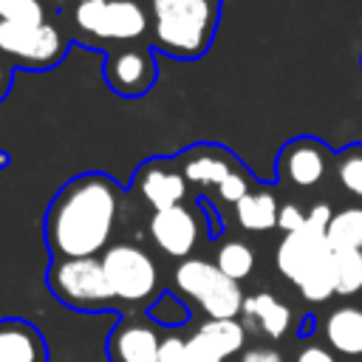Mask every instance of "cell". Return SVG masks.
Returning a JSON list of instances; mask_svg holds the SVG:
<instances>
[{
	"label": "cell",
	"mask_w": 362,
	"mask_h": 362,
	"mask_svg": "<svg viewBox=\"0 0 362 362\" xmlns=\"http://www.w3.org/2000/svg\"><path fill=\"white\" fill-rule=\"evenodd\" d=\"M119 184L102 173L71 178L48 204L45 240L54 257H96L119 218Z\"/></svg>",
	"instance_id": "cell-1"
},
{
	"label": "cell",
	"mask_w": 362,
	"mask_h": 362,
	"mask_svg": "<svg viewBox=\"0 0 362 362\" xmlns=\"http://www.w3.org/2000/svg\"><path fill=\"white\" fill-rule=\"evenodd\" d=\"M334 218L328 204H314L305 215V226L288 232L274 252L277 272L297 286L303 300L325 303L337 294L334 280V249L328 243V221Z\"/></svg>",
	"instance_id": "cell-2"
},
{
	"label": "cell",
	"mask_w": 362,
	"mask_h": 362,
	"mask_svg": "<svg viewBox=\"0 0 362 362\" xmlns=\"http://www.w3.org/2000/svg\"><path fill=\"white\" fill-rule=\"evenodd\" d=\"M153 42L175 59L206 54L221 14V0H150Z\"/></svg>",
	"instance_id": "cell-3"
},
{
	"label": "cell",
	"mask_w": 362,
	"mask_h": 362,
	"mask_svg": "<svg viewBox=\"0 0 362 362\" xmlns=\"http://www.w3.org/2000/svg\"><path fill=\"white\" fill-rule=\"evenodd\" d=\"M45 280L51 294L68 308L96 311V308H107V303L116 300L102 272V260L96 257H57L48 266Z\"/></svg>",
	"instance_id": "cell-4"
},
{
	"label": "cell",
	"mask_w": 362,
	"mask_h": 362,
	"mask_svg": "<svg viewBox=\"0 0 362 362\" xmlns=\"http://www.w3.org/2000/svg\"><path fill=\"white\" fill-rule=\"evenodd\" d=\"M175 286L195 300L209 320H235L243 308V291L209 260H181L175 269Z\"/></svg>",
	"instance_id": "cell-5"
},
{
	"label": "cell",
	"mask_w": 362,
	"mask_h": 362,
	"mask_svg": "<svg viewBox=\"0 0 362 362\" xmlns=\"http://www.w3.org/2000/svg\"><path fill=\"white\" fill-rule=\"evenodd\" d=\"M102 272L122 303H144L158 286L156 260L136 243L107 246L102 255Z\"/></svg>",
	"instance_id": "cell-6"
},
{
	"label": "cell",
	"mask_w": 362,
	"mask_h": 362,
	"mask_svg": "<svg viewBox=\"0 0 362 362\" xmlns=\"http://www.w3.org/2000/svg\"><path fill=\"white\" fill-rule=\"evenodd\" d=\"M65 54V37L51 23L0 20V57L25 68H51Z\"/></svg>",
	"instance_id": "cell-7"
},
{
	"label": "cell",
	"mask_w": 362,
	"mask_h": 362,
	"mask_svg": "<svg viewBox=\"0 0 362 362\" xmlns=\"http://www.w3.org/2000/svg\"><path fill=\"white\" fill-rule=\"evenodd\" d=\"M74 20L82 31L102 40L133 42L147 31V11L139 0H79Z\"/></svg>",
	"instance_id": "cell-8"
},
{
	"label": "cell",
	"mask_w": 362,
	"mask_h": 362,
	"mask_svg": "<svg viewBox=\"0 0 362 362\" xmlns=\"http://www.w3.org/2000/svg\"><path fill=\"white\" fill-rule=\"evenodd\" d=\"M246 342V325L238 320H206L187 339V351L201 362H226Z\"/></svg>",
	"instance_id": "cell-9"
},
{
	"label": "cell",
	"mask_w": 362,
	"mask_h": 362,
	"mask_svg": "<svg viewBox=\"0 0 362 362\" xmlns=\"http://www.w3.org/2000/svg\"><path fill=\"white\" fill-rule=\"evenodd\" d=\"M150 238L170 257H187L198 243V221L187 206L158 209L150 218Z\"/></svg>",
	"instance_id": "cell-10"
},
{
	"label": "cell",
	"mask_w": 362,
	"mask_h": 362,
	"mask_svg": "<svg viewBox=\"0 0 362 362\" xmlns=\"http://www.w3.org/2000/svg\"><path fill=\"white\" fill-rule=\"evenodd\" d=\"M277 167H280V175H286V181H291L300 189H308L322 181L328 167V153L317 139H297L283 147Z\"/></svg>",
	"instance_id": "cell-11"
},
{
	"label": "cell",
	"mask_w": 362,
	"mask_h": 362,
	"mask_svg": "<svg viewBox=\"0 0 362 362\" xmlns=\"http://www.w3.org/2000/svg\"><path fill=\"white\" fill-rule=\"evenodd\" d=\"M105 79L122 96H141L156 82V62L144 51H119L105 62Z\"/></svg>",
	"instance_id": "cell-12"
},
{
	"label": "cell",
	"mask_w": 362,
	"mask_h": 362,
	"mask_svg": "<svg viewBox=\"0 0 362 362\" xmlns=\"http://www.w3.org/2000/svg\"><path fill=\"white\" fill-rule=\"evenodd\" d=\"M161 337L150 322H119L107 339V354L113 362H156Z\"/></svg>",
	"instance_id": "cell-13"
},
{
	"label": "cell",
	"mask_w": 362,
	"mask_h": 362,
	"mask_svg": "<svg viewBox=\"0 0 362 362\" xmlns=\"http://www.w3.org/2000/svg\"><path fill=\"white\" fill-rule=\"evenodd\" d=\"M0 362H45L42 334L25 320H0Z\"/></svg>",
	"instance_id": "cell-14"
},
{
	"label": "cell",
	"mask_w": 362,
	"mask_h": 362,
	"mask_svg": "<svg viewBox=\"0 0 362 362\" xmlns=\"http://www.w3.org/2000/svg\"><path fill=\"white\" fill-rule=\"evenodd\" d=\"M139 192L144 195V201L158 212V209H170L178 206L181 198L187 195V178L175 170H161L156 164L141 167L139 178H136Z\"/></svg>",
	"instance_id": "cell-15"
},
{
	"label": "cell",
	"mask_w": 362,
	"mask_h": 362,
	"mask_svg": "<svg viewBox=\"0 0 362 362\" xmlns=\"http://www.w3.org/2000/svg\"><path fill=\"white\" fill-rule=\"evenodd\" d=\"M240 314L246 317L249 325H255V331L266 334L269 339H280L291 325V308L286 303H280L272 291L243 297Z\"/></svg>",
	"instance_id": "cell-16"
},
{
	"label": "cell",
	"mask_w": 362,
	"mask_h": 362,
	"mask_svg": "<svg viewBox=\"0 0 362 362\" xmlns=\"http://www.w3.org/2000/svg\"><path fill=\"white\" fill-rule=\"evenodd\" d=\"M322 331L342 356H362V305H337L325 317Z\"/></svg>",
	"instance_id": "cell-17"
},
{
	"label": "cell",
	"mask_w": 362,
	"mask_h": 362,
	"mask_svg": "<svg viewBox=\"0 0 362 362\" xmlns=\"http://www.w3.org/2000/svg\"><path fill=\"white\" fill-rule=\"evenodd\" d=\"M229 173H232L229 158L221 150H212V147L189 150L187 158H184V178L192 181V184L218 187Z\"/></svg>",
	"instance_id": "cell-18"
},
{
	"label": "cell",
	"mask_w": 362,
	"mask_h": 362,
	"mask_svg": "<svg viewBox=\"0 0 362 362\" xmlns=\"http://www.w3.org/2000/svg\"><path fill=\"white\" fill-rule=\"evenodd\" d=\"M280 204L272 192H249L235 204V218L246 232H269L277 226Z\"/></svg>",
	"instance_id": "cell-19"
},
{
	"label": "cell",
	"mask_w": 362,
	"mask_h": 362,
	"mask_svg": "<svg viewBox=\"0 0 362 362\" xmlns=\"http://www.w3.org/2000/svg\"><path fill=\"white\" fill-rule=\"evenodd\" d=\"M328 243L334 252L362 249V206H345L328 221Z\"/></svg>",
	"instance_id": "cell-20"
},
{
	"label": "cell",
	"mask_w": 362,
	"mask_h": 362,
	"mask_svg": "<svg viewBox=\"0 0 362 362\" xmlns=\"http://www.w3.org/2000/svg\"><path fill=\"white\" fill-rule=\"evenodd\" d=\"M334 280L339 297L362 294V249L334 252Z\"/></svg>",
	"instance_id": "cell-21"
},
{
	"label": "cell",
	"mask_w": 362,
	"mask_h": 362,
	"mask_svg": "<svg viewBox=\"0 0 362 362\" xmlns=\"http://www.w3.org/2000/svg\"><path fill=\"white\" fill-rule=\"evenodd\" d=\"M215 266L229 277V280H243V277H249L252 274V269H255V252L249 249V243H243V240H226L221 249H218V255H215Z\"/></svg>",
	"instance_id": "cell-22"
},
{
	"label": "cell",
	"mask_w": 362,
	"mask_h": 362,
	"mask_svg": "<svg viewBox=\"0 0 362 362\" xmlns=\"http://www.w3.org/2000/svg\"><path fill=\"white\" fill-rule=\"evenodd\" d=\"M0 20L6 23H45L40 0H0Z\"/></svg>",
	"instance_id": "cell-23"
},
{
	"label": "cell",
	"mask_w": 362,
	"mask_h": 362,
	"mask_svg": "<svg viewBox=\"0 0 362 362\" xmlns=\"http://www.w3.org/2000/svg\"><path fill=\"white\" fill-rule=\"evenodd\" d=\"M150 320L158 322V325H181L187 320V305L173 297V294H161L153 305H150Z\"/></svg>",
	"instance_id": "cell-24"
},
{
	"label": "cell",
	"mask_w": 362,
	"mask_h": 362,
	"mask_svg": "<svg viewBox=\"0 0 362 362\" xmlns=\"http://www.w3.org/2000/svg\"><path fill=\"white\" fill-rule=\"evenodd\" d=\"M337 173H339L342 187H345L348 192H354V195L362 198V153H345V156L339 158Z\"/></svg>",
	"instance_id": "cell-25"
},
{
	"label": "cell",
	"mask_w": 362,
	"mask_h": 362,
	"mask_svg": "<svg viewBox=\"0 0 362 362\" xmlns=\"http://www.w3.org/2000/svg\"><path fill=\"white\" fill-rule=\"evenodd\" d=\"M249 192H252V189H249V181H246L240 173H235V170L218 184V195H221L226 204H238V201H240L243 195H249Z\"/></svg>",
	"instance_id": "cell-26"
},
{
	"label": "cell",
	"mask_w": 362,
	"mask_h": 362,
	"mask_svg": "<svg viewBox=\"0 0 362 362\" xmlns=\"http://www.w3.org/2000/svg\"><path fill=\"white\" fill-rule=\"evenodd\" d=\"M156 362H187V339H181L175 334L164 337Z\"/></svg>",
	"instance_id": "cell-27"
},
{
	"label": "cell",
	"mask_w": 362,
	"mask_h": 362,
	"mask_svg": "<svg viewBox=\"0 0 362 362\" xmlns=\"http://www.w3.org/2000/svg\"><path fill=\"white\" fill-rule=\"evenodd\" d=\"M277 226L288 235V232H297L305 226V212L297 206V204H283L280 212H277Z\"/></svg>",
	"instance_id": "cell-28"
},
{
	"label": "cell",
	"mask_w": 362,
	"mask_h": 362,
	"mask_svg": "<svg viewBox=\"0 0 362 362\" xmlns=\"http://www.w3.org/2000/svg\"><path fill=\"white\" fill-rule=\"evenodd\" d=\"M294 362H337V359L331 356V351H325V348H320V345H308V348H303V351L297 354Z\"/></svg>",
	"instance_id": "cell-29"
},
{
	"label": "cell",
	"mask_w": 362,
	"mask_h": 362,
	"mask_svg": "<svg viewBox=\"0 0 362 362\" xmlns=\"http://www.w3.org/2000/svg\"><path fill=\"white\" fill-rule=\"evenodd\" d=\"M240 362H283V356L274 348H252L240 356Z\"/></svg>",
	"instance_id": "cell-30"
},
{
	"label": "cell",
	"mask_w": 362,
	"mask_h": 362,
	"mask_svg": "<svg viewBox=\"0 0 362 362\" xmlns=\"http://www.w3.org/2000/svg\"><path fill=\"white\" fill-rule=\"evenodd\" d=\"M8 85H11V74H8V65H6V62H3V57H0V99L6 96Z\"/></svg>",
	"instance_id": "cell-31"
},
{
	"label": "cell",
	"mask_w": 362,
	"mask_h": 362,
	"mask_svg": "<svg viewBox=\"0 0 362 362\" xmlns=\"http://www.w3.org/2000/svg\"><path fill=\"white\" fill-rule=\"evenodd\" d=\"M305 334H311V317H305V320L300 322V337H305Z\"/></svg>",
	"instance_id": "cell-32"
},
{
	"label": "cell",
	"mask_w": 362,
	"mask_h": 362,
	"mask_svg": "<svg viewBox=\"0 0 362 362\" xmlns=\"http://www.w3.org/2000/svg\"><path fill=\"white\" fill-rule=\"evenodd\" d=\"M187 362H201V359H195V356H192V354L187 351Z\"/></svg>",
	"instance_id": "cell-33"
}]
</instances>
